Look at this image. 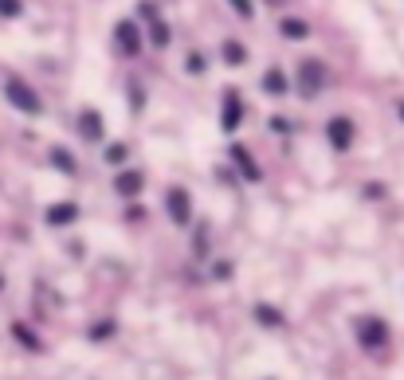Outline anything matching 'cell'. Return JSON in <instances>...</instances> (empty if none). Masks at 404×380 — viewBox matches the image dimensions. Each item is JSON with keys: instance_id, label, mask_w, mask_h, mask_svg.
Listing matches in <instances>:
<instances>
[{"instance_id": "obj_8", "label": "cell", "mask_w": 404, "mask_h": 380, "mask_svg": "<svg viewBox=\"0 0 404 380\" xmlns=\"http://www.w3.org/2000/svg\"><path fill=\"white\" fill-rule=\"evenodd\" d=\"M326 137H330V145H334L337 153H345L349 145H354V122L342 118V114H337V118H330L326 122Z\"/></svg>"}, {"instance_id": "obj_25", "label": "cell", "mask_w": 404, "mask_h": 380, "mask_svg": "<svg viewBox=\"0 0 404 380\" xmlns=\"http://www.w3.org/2000/svg\"><path fill=\"white\" fill-rule=\"evenodd\" d=\"M130 106H134V110H142V106H145V98H142V86H138V83H130Z\"/></svg>"}, {"instance_id": "obj_20", "label": "cell", "mask_w": 404, "mask_h": 380, "mask_svg": "<svg viewBox=\"0 0 404 380\" xmlns=\"http://www.w3.org/2000/svg\"><path fill=\"white\" fill-rule=\"evenodd\" d=\"M138 16H142L145 24H153V20H161V8L153 0H138Z\"/></svg>"}, {"instance_id": "obj_5", "label": "cell", "mask_w": 404, "mask_h": 380, "mask_svg": "<svg viewBox=\"0 0 404 380\" xmlns=\"http://www.w3.org/2000/svg\"><path fill=\"white\" fill-rule=\"evenodd\" d=\"M240 122H244V98L240 91H224V110H220V129L224 134H236Z\"/></svg>"}, {"instance_id": "obj_3", "label": "cell", "mask_w": 404, "mask_h": 380, "mask_svg": "<svg viewBox=\"0 0 404 380\" xmlns=\"http://www.w3.org/2000/svg\"><path fill=\"white\" fill-rule=\"evenodd\" d=\"M165 208H169V220L177 224V228H189V224H193V196H189V188H181V185L169 188Z\"/></svg>"}, {"instance_id": "obj_7", "label": "cell", "mask_w": 404, "mask_h": 380, "mask_svg": "<svg viewBox=\"0 0 404 380\" xmlns=\"http://www.w3.org/2000/svg\"><path fill=\"white\" fill-rule=\"evenodd\" d=\"M228 157H232V165L240 169V177H244L247 185H259V180H263V169L255 165V157L244 149V145H232V149H228Z\"/></svg>"}, {"instance_id": "obj_4", "label": "cell", "mask_w": 404, "mask_h": 380, "mask_svg": "<svg viewBox=\"0 0 404 380\" xmlns=\"http://www.w3.org/2000/svg\"><path fill=\"white\" fill-rule=\"evenodd\" d=\"M357 341H361V349H385L388 345V326L385 318H357Z\"/></svg>"}, {"instance_id": "obj_24", "label": "cell", "mask_w": 404, "mask_h": 380, "mask_svg": "<svg viewBox=\"0 0 404 380\" xmlns=\"http://www.w3.org/2000/svg\"><path fill=\"white\" fill-rule=\"evenodd\" d=\"M106 333H114V318H106V321H99V326H91V338H94V341H102Z\"/></svg>"}, {"instance_id": "obj_6", "label": "cell", "mask_w": 404, "mask_h": 380, "mask_svg": "<svg viewBox=\"0 0 404 380\" xmlns=\"http://www.w3.org/2000/svg\"><path fill=\"white\" fill-rule=\"evenodd\" d=\"M114 43H118V51L126 59H134L138 51H142V35H138L134 20H118V24H114Z\"/></svg>"}, {"instance_id": "obj_10", "label": "cell", "mask_w": 404, "mask_h": 380, "mask_svg": "<svg viewBox=\"0 0 404 380\" xmlns=\"http://www.w3.org/2000/svg\"><path fill=\"white\" fill-rule=\"evenodd\" d=\"M43 220H47L51 228H67V224H75V220H79V204H71V200L51 204V208L43 212Z\"/></svg>"}, {"instance_id": "obj_19", "label": "cell", "mask_w": 404, "mask_h": 380, "mask_svg": "<svg viewBox=\"0 0 404 380\" xmlns=\"http://www.w3.org/2000/svg\"><path fill=\"white\" fill-rule=\"evenodd\" d=\"M12 333H16V341H24L28 349H43V345H40V338H35V333L28 330L24 321H16V326H12Z\"/></svg>"}, {"instance_id": "obj_15", "label": "cell", "mask_w": 404, "mask_h": 380, "mask_svg": "<svg viewBox=\"0 0 404 380\" xmlns=\"http://www.w3.org/2000/svg\"><path fill=\"white\" fill-rule=\"evenodd\" d=\"M279 32H283L286 40H306V35H310V24H306V20H295V16H286L283 24H279Z\"/></svg>"}, {"instance_id": "obj_22", "label": "cell", "mask_w": 404, "mask_h": 380, "mask_svg": "<svg viewBox=\"0 0 404 380\" xmlns=\"http://www.w3.org/2000/svg\"><path fill=\"white\" fill-rule=\"evenodd\" d=\"M20 12H24V4H20V0H0V16H4V20H16Z\"/></svg>"}, {"instance_id": "obj_11", "label": "cell", "mask_w": 404, "mask_h": 380, "mask_svg": "<svg viewBox=\"0 0 404 380\" xmlns=\"http://www.w3.org/2000/svg\"><path fill=\"white\" fill-rule=\"evenodd\" d=\"M79 134H83L86 142H102V134H106L102 114L99 110H83V114H79Z\"/></svg>"}, {"instance_id": "obj_27", "label": "cell", "mask_w": 404, "mask_h": 380, "mask_svg": "<svg viewBox=\"0 0 404 380\" xmlns=\"http://www.w3.org/2000/svg\"><path fill=\"white\" fill-rule=\"evenodd\" d=\"M396 114H400V118H404V98H400V102H396Z\"/></svg>"}, {"instance_id": "obj_21", "label": "cell", "mask_w": 404, "mask_h": 380, "mask_svg": "<svg viewBox=\"0 0 404 380\" xmlns=\"http://www.w3.org/2000/svg\"><path fill=\"white\" fill-rule=\"evenodd\" d=\"M267 129H271V134H295V122L275 118V114H271V118H267Z\"/></svg>"}, {"instance_id": "obj_12", "label": "cell", "mask_w": 404, "mask_h": 380, "mask_svg": "<svg viewBox=\"0 0 404 380\" xmlns=\"http://www.w3.org/2000/svg\"><path fill=\"white\" fill-rule=\"evenodd\" d=\"M263 91H267L271 98H283V94L291 91V79H286V75H283V71H279V67H271L267 75H263Z\"/></svg>"}, {"instance_id": "obj_14", "label": "cell", "mask_w": 404, "mask_h": 380, "mask_svg": "<svg viewBox=\"0 0 404 380\" xmlns=\"http://www.w3.org/2000/svg\"><path fill=\"white\" fill-rule=\"evenodd\" d=\"M51 165H55V169H60L63 177H75V173H79L75 157H71L67 149H60V145H55V149H51Z\"/></svg>"}, {"instance_id": "obj_1", "label": "cell", "mask_w": 404, "mask_h": 380, "mask_svg": "<svg viewBox=\"0 0 404 380\" xmlns=\"http://www.w3.org/2000/svg\"><path fill=\"white\" fill-rule=\"evenodd\" d=\"M4 98H9V106H16L20 114H28V118L43 114V102H40V94H35L32 86H28L24 79H20V75H9V79H4Z\"/></svg>"}, {"instance_id": "obj_23", "label": "cell", "mask_w": 404, "mask_h": 380, "mask_svg": "<svg viewBox=\"0 0 404 380\" xmlns=\"http://www.w3.org/2000/svg\"><path fill=\"white\" fill-rule=\"evenodd\" d=\"M228 4H232V12H236V16H244V20L255 16V4H252V0H228Z\"/></svg>"}, {"instance_id": "obj_9", "label": "cell", "mask_w": 404, "mask_h": 380, "mask_svg": "<svg viewBox=\"0 0 404 380\" xmlns=\"http://www.w3.org/2000/svg\"><path fill=\"white\" fill-rule=\"evenodd\" d=\"M145 188V173L142 169H122L118 177H114V192L122 196V200H134V196H142Z\"/></svg>"}, {"instance_id": "obj_16", "label": "cell", "mask_w": 404, "mask_h": 380, "mask_svg": "<svg viewBox=\"0 0 404 380\" xmlns=\"http://www.w3.org/2000/svg\"><path fill=\"white\" fill-rule=\"evenodd\" d=\"M255 321H259V326H267V330H279V326H283V313H279L275 306L259 302V306H255Z\"/></svg>"}, {"instance_id": "obj_26", "label": "cell", "mask_w": 404, "mask_h": 380, "mask_svg": "<svg viewBox=\"0 0 404 380\" xmlns=\"http://www.w3.org/2000/svg\"><path fill=\"white\" fill-rule=\"evenodd\" d=\"M189 71H193V75H201V71H204V55H189Z\"/></svg>"}, {"instance_id": "obj_18", "label": "cell", "mask_w": 404, "mask_h": 380, "mask_svg": "<svg viewBox=\"0 0 404 380\" xmlns=\"http://www.w3.org/2000/svg\"><path fill=\"white\" fill-rule=\"evenodd\" d=\"M126 157H130V149L126 145H106V165H114V169H122V165H126Z\"/></svg>"}, {"instance_id": "obj_2", "label": "cell", "mask_w": 404, "mask_h": 380, "mask_svg": "<svg viewBox=\"0 0 404 380\" xmlns=\"http://www.w3.org/2000/svg\"><path fill=\"white\" fill-rule=\"evenodd\" d=\"M326 79H330V71H326L322 59H303L298 63V75H295V86H298L303 98H318L322 86H326Z\"/></svg>"}, {"instance_id": "obj_17", "label": "cell", "mask_w": 404, "mask_h": 380, "mask_svg": "<svg viewBox=\"0 0 404 380\" xmlns=\"http://www.w3.org/2000/svg\"><path fill=\"white\" fill-rule=\"evenodd\" d=\"M150 35H153V47H169V40H173V32H169V24H165V20H153Z\"/></svg>"}, {"instance_id": "obj_13", "label": "cell", "mask_w": 404, "mask_h": 380, "mask_svg": "<svg viewBox=\"0 0 404 380\" xmlns=\"http://www.w3.org/2000/svg\"><path fill=\"white\" fill-rule=\"evenodd\" d=\"M224 63H228V67H244V63H247V47L240 40H224Z\"/></svg>"}]
</instances>
